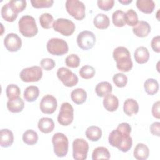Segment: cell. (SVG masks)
I'll return each mask as SVG.
<instances>
[{
    "instance_id": "cell-19",
    "label": "cell",
    "mask_w": 160,
    "mask_h": 160,
    "mask_svg": "<svg viewBox=\"0 0 160 160\" xmlns=\"http://www.w3.org/2000/svg\"><path fill=\"white\" fill-rule=\"evenodd\" d=\"M134 56L136 62L142 64L148 61L149 59V52L146 47L139 46L135 50Z\"/></svg>"
},
{
    "instance_id": "cell-3",
    "label": "cell",
    "mask_w": 160,
    "mask_h": 160,
    "mask_svg": "<svg viewBox=\"0 0 160 160\" xmlns=\"http://www.w3.org/2000/svg\"><path fill=\"white\" fill-rule=\"evenodd\" d=\"M19 31L21 34L26 38L35 36L38 32L35 19L29 15L22 16L18 22Z\"/></svg>"
},
{
    "instance_id": "cell-46",
    "label": "cell",
    "mask_w": 160,
    "mask_h": 160,
    "mask_svg": "<svg viewBox=\"0 0 160 160\" xmlns=\"http://www.w3.org/2000/svg\"><path fill=\"white\" fill-rule=\"evenodd\" d=\"M159 107H160L159 101H158L156 102H154L152 106V114L154 118L157 119L160 118Z\"/></svg>"
},
{
    "instance_id": "cell-45",
    "label": "cell",
    "mask_w": 160,
    "mask_h": 160,
    "mask_svg": "<svg viewBox=\"0 0 160 160\" xmlns=\"http://www.w3.org/2000/svg\"><path fill=\"white\" fill-rule=\"evenodd\" d=\"M150 131L152 135L159 136H160V122H154L150 126Z\"/></svg>"
},
{
    "instance_id": "cell-28",
    "label": "cell",
    "mask_w": 160,
    "mask_h": 160,
    "mask_svg": "<svg viewBox=\"0 0 160 160\" xmlns=\"http://www.w3.org/2000/svg\"><path fill=\"white\" fill-rule=\"evenodd\" d=\"M39 95V89L36 86H28L24 91V98L28 102H34Z\"/></svg>"
},
{
    "instance_id": "cell-26",
    "label": "cell",
    "mask_w": 160,
    "mask_h": 160,
    "mask_svg": "<svg viewBox=\"0 0 160 160\" xmlns=\"http://www.w3.org/2000/svg\"><path fill=\"white\" fill-rule=\"evenodd\" d=\"M86 138L91 141H98L102 136V130L96 126H91L86 130Z\"/></svg>"
},
{
    "instance_id": "cell-29",
    "label": "cell",
    "mask_w": 160,
    "mask_h": 160,
    "mask_svg": "<svg viewBox=\"0 0 160 160\" xmlns=\"http://www.w3.org/2000/svg\"><path fill=\"white\" fill-rule=\"evenodd\" d=\"M144 88L148 94L152 96L158 92L159 86L157 80L152 78H149L145 81Z\"/></svg>"
},
{
    "instance_id": "cell-20",
    "label": "cell",
    "mask_w": 160,
    "mask_h": 160,
    "mask_svg": "<svg viewBox=\"0 0 160 160\" xmlns=\"http://www.w3.org/2000/svg\"><path fill=\"white\" fill-rule=\"evenodd\" d=\"M7 108L8 110L13 113L21 112L24 108V102L21 97L9 99L7 102Z\"/></svg>"
},
{
    "instance_id": "cell-30",
    "label": "cell",
    "mask_w": 160,
    "mask_h": 160,
    "mask_svg": "<svg viewBox=\"0 0 160 160\" xmlns=\"http://www.w3.org/2000/svg\"><path fill=\"white\" fill-rule=\"evenodd\" d=\"M111 157L109 150L103 146H99L95 148L92 153V159H109Z\"/></svg>"
},
{
    "instance_id": "cell-24",
    "label": "cell",
    "mask_w": 160,
    "mask_h": 160,
    "mask_svg": "<svg viewBox=\"0 0 160 160\" xmlns=\"http://www.w3.org/2000/svg\"><path fill=\"white\" fill-rule=\"evenodd\" d=\"M93 23L96 28L99 29H105L110 25V20L107 15L100 13L95 16Z\"/></svg>"
},
{
    "instance_id": "cell-12",
    "label": "cell",
    "mask_w": 160,
    "mask_h": 160,
    "mask_svg": "<svg viewBox=\"0 0 160 160\" xmlns=\"http://www.w3.org/2000/svg\"><path fill=\"white\" fill-rule=\"evenodd\" d=\"M58 79L66 87H72L78 82V78L76 74L68 68L61 67L57 71Z\"/></svg>"
},
{
    "instance_id": "cell-33",
    "label": "cell",
    "mask_w": 160,
    "mask_h": 160,
    "mask_svg": "<svg viewBox=\"0 0 160 160\" xmlns=\"http://www.w3.org/2000/svg\"><path fill=\"white\" fill-rule=\"evenodd\" d=\"M125 12L122 10H116L112 15V20L114 25L116 27L121 28L126 24Z\"/></svg>"
},
{
    "instance_id": "cell-27",
    "label": "cell",
    "mask_w": 160,
    "mask_h": 160,
    "mask_svg": "<svg viewBox=\"0 0 160 160\" xmlns=\"http://www.w3.org/2000/svg\"><path fill=\"white\" fill-rule=\"evenodd\" d=\"M112 91V85L108 81L100 82L95 88V92L99 97H104L105 96L111 94Z\"/></svg>"
},
{
    "instance_id": "cell-7",
    "label": "cell",
    "mask_w": 160,
    "mask_h": 160,
    "mask_svg": "<svg viewBox=\"0 0 160 160\" xmlns=\"http://www.w3.org/2000/svg\"><path fill=\"white\" fill-rule=\"evenodd\" d=\"M52 28L55 31L59 32L64 36L72 35L76 29L75 24L72 21L64 18H58L55 20Z\"/></svg>"
},
{
    "instance_id": "cell-15",
    "label": "cell",
    "mask_w": 160,
    "mask_h": 160,
    "mask_svg": "<svg viewBox=\"0 0 160 160\" xmlns=\"http://www.w3.org/2000/svg\"><path fill=\"white\" fill-rule=\"evenodd\" d=\"M151 26L149 24L144 21H138V22L132 28L133 33L138 37L145 38L151 32Z\"/></svg>"
},
{
    "instance_id": "cell-37",
    "label": "cell",
    "mask_w": 160,
    "mask_h": 160,
    "mask_svg": "<svg viewBox=\"0 0 160 160\" xmlns=\"http://www.w3.org/2000/svg\"><path fill=\"white\" fill-rule=\"evenodd\" d=\"M80 76L85 79H89L93 78L95 75V69L89 65L83 66L79 71Z\"/></svg>"
},
{
    "instance_id": "cell-35",
    "label": "cell",
    "mask_w": 160,
    "mask_h": 160,
    "mask_svg": "<svg viewBox=\"0 0 160 160\" xmlns=\"http://www.w3.org/2000/svg\"><path fill=\"white\" fill-rule=\"evenodd\" d=\"M11 9L17 14L23 11L26 8V1L24 0H12L8 2Z\"/></svg>"
},
{
    "instance_id": "cell-25",
    "label": "cell",
    "mask_w": 160,
    "mask_h": 160,
    "mask_svg": "<svg viewBox=\"0 0 160 160\" xmlns=\"http://www.w3.org/2000/svg\"><path fill=\"white\" fill-rule=\"evenodd\" d=\"M71 98L76 104H83L87 99L86 91L82 88L75 89L71 93Z\"/></svg>"
},
{
    "instance_id": "cell-23",
    "label": "cell",
    "mask_w": 160,
    "mask_h": 160,
    "mask_svg": "<svg viewBox=\"0 0 160 160\" xmlns=\"http://www.w3.org/2000/svg\"><path fill=\"white\" fill-rule=\"evenodd\" d=\"M136 6L142 12L151 14L155 8V3L152 0H138Z\"/></svg>"
},
{
    "instance_id": "cell-41",
    "label": "cell",
    "mask_w": 160,
    "mask_h": 160,
    "mask_svg": "<svg viewBox=\"0 0 160 160\" xmlns=\"http://www.w3.org/2000/svg\"><path fill=\"white\" fill-rule=\"evenodd\" d=\"M31 3L34 8H48L52 6L54 3L53 0H32Z\"/></svg>"
},
{
    "instance_id": "cell-47",
    "label": "cell",
    "mask_w": 160,
    "mask_h": 160,
    "mask_svg": "<svg viewBox=\"0 0 160 160\" xmlns=\"http://www.w3.org/2000/svg\"><path fill=\"white\" fill-rule=\"evenodd\" d=\"M119 2L123 5H128L129 4L132 2V0H119Z\"/></svg>"
},
{
    "instance_id": "cell-18",
    "label": "cell",
    "mask_w": 160,
    "mask_h": 160,
    "mask_svg": "<svg viewBox=\"0 0 160 160\" xmlns=\"http://www.w3.org/2000/svg\"><path fill=\"white\" fill-rule=\"evenodd\" d=\"M123 111L126 115L131 116L139 112V104L134 99H127L124 102Z\"/></svg>"
},
{
    "instance_id": "cell-2",
    "label": "cell",
    "mask_w": 160,
    "mask_h": 160,
    "mask_svg": "<svg viewBox=\"0 0 160 160\" xmlns=\"http://www.w3.org/2000/svg\"><path fill=\"white\" fill-rule=\"evenodd\" d=\"M112 56L116 62L117 68L122 72L129 71L133 66L129 51L125 47L119 46L114 49Z\"/></svg>"
},
{
    "instance_id": "cell-43",
    "label": "cell",
    "mask_w": 160,
    "mask_h": 160,
    "mask_svg": "<svg viewBox=\"0 0 160 160\" xmlns=\"http://www.w3.org/2000/svg\"><path fill=\"white\" fill-rule=\"evenodd\" d=\"M40 65L41 66L42 68L46 71H50L56 65L54 61L51 58H44L41 60Z\"/></svg>"
},
{
    "instance_id": "cell-31",
    "label": "cell",
    "mask_w": 160,
    "mask_h": 160,
    "mask_svg": "<svg viewBox=\"0 0 160 160\" xmlns=\"http://www.w3.org/2000/svg\"><path fill=\"white\" fill-rule=\"evenodd\" d=\"M1 14L2 18L8 22L14 21L18 15L16 14L11 9L8 3H6L2 6L1 11Z\"/></svg>"
},
{
    "instance_id": "cell-17",
    "label": "cell",
    "mask_w": 160,
    "mask_h": 160,
    "mask_svg": "<svg viewBox=\"0 0 160 160\" xmlns=\"http://www.w3.org/2000/svg\"><path fill=\"white\" fill-rule=\"evenodd\" d=\"M14 142L12 132L8 129H2L0 132V144L2 148L11 146Z\"/></svg>"
},
{
    "instance_id": "cell-13",
    "label": "cell",
    "mask_w": 160,
    "mask_h": 160,
    "mask_svg": "<svg viewBox=\"0 0 160 160\" xmlns=\"http://www.w3.org/2000/svg\"><path fill=\"white\" fill-rule=\"evenodd\" d=\"M58 102L54 96L51 94H46L41 99L39 108L42 112L46 114L54 113L57 108Z\"/></svg>"
},
{
    "instance_id": "cell-6",
    "label": "cell",
    "mask_w": 160,
    "mask_h": 160,
    "mask_svg": "<svg viewBox=\"0 0 160 160\" xmlns=\"http://www.w3.org/2000/svg\"><path fill=\"white\" fill-rule=\"evenodd\" d=\"M49 53L55 56H62L66 54L69 51V47L66 41L59 38H51L46 44Z\"/></svg>"
},
{
    "instance_id": "cell-42",
    "label": "cell",
    "mask_w": 160,
    "mask_h": 160,
    "mask_svg": "<svg viewBox=\"0 0 160 160\" xmlns=\"http://www.w3.org/2000/svg\"><path fill=\"white\" fill-rule=\"evenodd\" d=\"M98 8L102 11H108L111 9L114 4V0H98L97 1Z\"/></svg>"
},
{
    "instance_id": "cell-4",
    "label": "cell",
    "mask_w": 160,
    "mask_h": 160,
    "mask_svg": "<svg viewBox=\"0 0 160 160\" xmlns=\"http://www.w3.org/2000/svg\"><path fill=\"white\" fill-rule=\"evenodd\" d=\"M52 142L55 155L59 158L66 156L68 152L69 141L67 136L62 132H56L52 137Z\"/></svg>"
},
{
    "instance_id": "cell-16",
    "label": "cell",
    "mask_w": 160,
    "mask_h": 160,
    "mask_svg": "<svg viewBox=\"0 0 160 160\" xmlns=\"http://www.w3.org/2000/svg\"><path fill=\"white\" fill-rule=\"evenodd\" d=\"M103 106L108 111H115L119 107V100L115 95L109 94L104 97Z\"/></svg>"
},
{
    "instance_id": "cell-38",
    "label": "cell",
    "mask_w": 160,
    "mask_h": 160,
    "mask_svg": "<svg viewBox=\"0 0 160 160\" xmlns=\"http://www.w3.org/2000/svg\"><path fill=\"white\" fill-rule=\"evenodd\" d=\"M6 94L8 99H12L19 97L21 94L20 88L18 86L14 84H9L6 89Z\"/></svg>"
},
{
    "instance_id": "cell-10",
    "label": "cell",
    "mask_w": 160,
    "mask_h": 160,
    "mask_svg": "<svg viewBox=\"0 0 160 160\" xmlns=\"http://www.w3.org/2000/svg\"><path fill=\"white\" fill-rule=\"evenodd\" d=\"M89 144L84 139L77 138L72 142V156L76 160H84L87 158Z\"/></svg>"
},
{
    "instance_id": "cell-14",
    "label": "cell",
    "mask_w": 160,
    "mask_h": 160,
    "mask_svg": "<svg viewBox=\"0 0 160 160\" xmlns=\"http://www.w3.org/2000/svg\"><path fill=\"white\" fill-rule=\"evenodd\" d=\"M4 44L8 51L16 52L21 49L22 41L18 34L12 32L9 33L4 39Z\"/></svg>"
},
{
    "instance_id": "cell-34",
    "label": "cell",
    "mask_w": 160,
    "mask_h": 160,
    "mask_svg": "<svg viewBox=\"0 0 160 160\" xmlns=\"http://www.w3.org/2000/svg\"><path fill=\"white\" fill-rule=\"evenodd\" d=\"M39 22L42 28L50 29L54 23L53 16L49 13H43L39 17Z\"/></svg>"
},
{
    "instance_id": "cell-36",
    "label": "cell",
    "mask_w": 160,
    "mask_h": 160,
    "mask_svg": "<svg viewBox=\"0 0 160 160\" xmlns=\"http://www.w3.org/2000/svg\"><path fill=\"white\" fill-rule=\"evenodd\" d=\"M125 22L129 26H134L138 22V16L136 12L132 9L126 11L124 15Z\"/></svg>"
},
{
    "instance_id": "cell-44",
    "label": "cell",
    "mask_w": 160,
    "mask_h": 160,
    "mask_svg": "<svg viewBox=\"0 0 160 160\" xmlns=\"http://www.w3.org/2000/svg\"><path fill=\"white\" fill-rule=\"evenodd\" d=\"M151 46L154 51L158 53L160 52V36H156L152 38L151 42Z\"/></svg>"
},
{
    "instance_id": "cell-5",
    "label": "cell",
    "mask_w": 160,
    "mask_h": 160,
    "mask_svg": "<svg viewBox=\"0 0 160 160\" xmlns=\"http://www.w3.org/2000/svg\"><path fill=\"white\" fill-rule=\"evenodd\" d=\"M67 12L75 19L82 20L86 16L84 4L78 0H67L66 2Z\"/></svg>"
},
{
    "instance_id": "cell-21",
    "label": "cell",
    "mask_w": 160,
    "mask_h": 160,
    "mask_svg": "<svg viewBox=\"0 0 160 160\" xmlns=\"http://www.w3.org/2000/svg\"><path fill=\"white\" fill-rule=\"evenodd\" d=\"M38 127L41 132L48 134L54 130V122L51 118L44 117L39 120Z\"/></svg>"
},
{
    "instance_id": "cell-9",
    "label": "cell",
    "mask_w": 160,
    "mask_h": 160,
    "mask_svg": "<svg viewBox=\"0 0 160 160\" xmlns=\"http://www.w3.org/2000/svg\"><path fill=\"white\" fill-rule=\"evenodd\" d=\"M19 76L24 82H38L42 76V70L40 66H38L26 68L21 71Z\"/></svg>"
},
{
    "instance_id": "cell-1",
    "label": "cell",
    "mask_w": 160,
    "mask_h": 160,
    "mask_svg": "<svg viewBox=\"0 0 160 160\" xmlns=\"http://www.w3.org/2000/svg\"><path fill=\"white\" fill-rule=\"evenodd\" d=\"M131 132V127L129 123L119 124L116 129L110 132L108 138L109 143L123 152H128L132 146V139L130 136Z\"/></svg>"
},
{
    "instance_id": "cell-8",
    "label": "cell",
    "mask_w": 160,
    "mask_h": 160,
    "mask_svg": "<svg viewBox=\"0 0 160 160\" xmlns=\"http://www.w3.org/2000/svg\"><path fill=\"white\" fill-rule=\"evenodd\" d=\"M74 119V108L72 105L67 102H63L58 116V122L64 126H69Z\"/></svg>"
},
{
    "instance_id": "cell-39",
    "label": "cell",
    "mask_w": 160,
    "mask_h": 160,
    "mask_svg": "<svg viewBox=\"0 0 160 160\" xmlns=\"http://www.w3.org/2000/svg\"><path fill=\"white\" fill-rule=\"evenodd\" d=\"M112 81L117 87L123 88L125 87L128 83V78L124 74L119 72L113 76Z\"/></svg>"
},
{
    "instance_id": "cell-32",
    "label": "cell",
    "mask_w": 160,
    "mask_h": 160,
    "mask_svg": "<svg viewBox=\"0 0 160 160\" xmlns=\"http://www.w3.org/2000/svg\"><path fill=\"white\" fill-rule=\"evenodd\" d=\"M22 141L25 144L32 146L37 143L38 141V135L35 131L32 129H28L22 134Z\"/></svg>"
},
{
    "instance_id": "cell-22",
    "label": "cell",
    "mask_w": 160,
    "mask_h": 160,
    "mask_svg": "<svg viewBox=\"0 0 160 160\" xmlns=\"http://www.w3.org/2000/svg\"><path fill=\"white\" fill-rule=\"evenodd\" d=\"M134 157L138 160H146L149 155L148 147L143 143H138L134 150Z\"/></svg>"
},
{
    "instance_id": "cell-11",
    "label": "cell",
    "mask_w": 160,
    "mask_h": 160,
    "mask_svg": "<svg viewBox=\"0 0 160 160\" xmlns=\"http://www.w3.org/2000/svg\"><path fill=\"white\" fill-rule=\"evenodd\" d=\"M77 44L82 50H89L94 47L96 38L94 34L89 31H83L77 36Z\"/></svg>"
},
{
    "instance_id": "cell-40",
    "label": "cell",
    "mask_w": 160,
    "mask_h": 160,
    "mask_svg": "<svg viewBox=\"0 0 160 160\" xmlns=\"http://www.w3.org/2000/svg\"><path fill=\"white\" fill-rule=\"evenodd\" d=\"M66 65L71 68H76L80 64V58L77 54H71L68 56L65 59Z\"/></svg>"
}]
</instances>
